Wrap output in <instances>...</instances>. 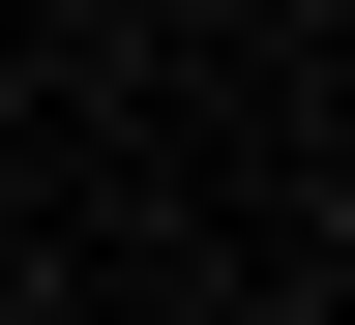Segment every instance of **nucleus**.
Listing matches in <instances>:
<instances>
[{
  "mask_svg": "<svg viewBox=\"0 0 355 325\" xmlns=\"http://www.w3.org/2000/svg\"><path fill=\"white\" fill-rule=\"evenodd\" d=\"M326 237H355V177H326Z\"/></svg>",
  "mask_w": 355,
  "mask_h": 325,
  "instance_id": "f257e3e1",
  "label": "nucleus"
}]
</instances>
